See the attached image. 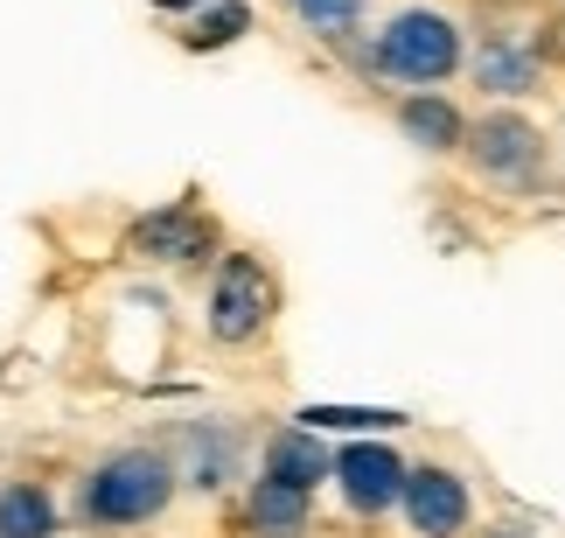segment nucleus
Wrapping results in <instances>:
<instances>
[{"label":"nucleus","mask_w":565,"mask_h":538,"mask_svg":"<svg viewBox=\"0 0 565 538\" xmlns=\"http://www.w3.org/2000/svg\"><path fill=\"white\" fill-rule=\"evenodd\" d=\"M461 161H468V176L489 182V189H531V182H545L552 140H545V126L531 113L489 105V113H475L461 126Z\"/></svg>","instance_id":"obj_3"},{"label":"nucleus","mask_w":565,"mask_h":538,"mask_svg":"<svg viewBox=\"0 0 565 538\" xmlns=\"http://www.w3.org/2000/svg\"><path fill=\"white\" fill-rule=\"evenodd\" d=\"M195 245H210V224H195L189 210H161V218L140 224V252L161 260V266H189Z\"/></svg>","instance_id":"obj_13"},{"label":"nucleus","mask_w":565,"mask_h":538,"mask_svg":"<svg viewBox=\"0 0 565 538\" xmlns=\"http://www.w3.org/2000/svg\"><path fill=\"white\" fill-rule=\"evenodd\" d=\"M377 77L405 84V92H440L447 77H461L468 63V35L461 21H454L447 8H426V0H412V8H398L377 29Z\"/></svg>","instance_id":"obj_2"},{"label":"nucleus","mask_w":565,"mask_h":538,"mask_svg":"<svg viewBox=\"0 0 565 538\" xmlns=\"http://www.w3.org/2000/svg\"><path fill=\"white\" fill-rule=\"evenodd\" d=\"M329 476L342 483V504H350L356 518H384V510H398L405 455L391 441H350L342 455H329Z\"/></svg>","instance_id":"obj_6"},{"label":"nucleus","mask_w":565,"mask_h":538,"mask_svg":"<svg viewBox=\"0 0 565 538\" xmlns=\"http://www.w3.org/2000/svg\"><path fill=\"white\" fill-rule=\"evenodd\" d=\"M258 476L287 483V489H315L329 483V447L315 441V426H273L266 434V455H258Z\"/></svg>","instance_id":"obj_10"},{"label":"nucleus","mask_w":565,"mask_h":538,"mask_svg":"<svg viewBox=\"0 0 565 538\" xmlns=\"http://www.w3.org/2000/svg\"><path fill=\"white\" fill-rule=\"evenodd\" d=\"M391 126L405 134V147H419V155L447 161V155H461L468 113H461L447 92H398V105H391Z\"/></svg>","instance_id":"obj_8"},{"label":"nucleus","mask_w":565,"mask_h":538,"mask_svg":"<svg viewBox=\"0 0 565 538\" xmlns=\"http://www.w3.org/2000/svg\"><path fill=\"white\" fill-rule=\"evenodd\" d=\"M168 462H175L182 489L216 497L224 483H237V434H231L224 420H195V426H182V434L168 441Z\"/></svg>","instance_id":"obj_7"},{"label":"nucleus","mask_w":565,"mask_h":538,"mask_svg":"<svg viewBox=\"0 0 565 538\" xmlns=\"http://www.w3.org/2000/svg\"><path fill=\"white\" fill-rule=\"evenodd\" d=\"M461 71L475 77V92H489L495 105L537 92V50H531V42H516V35H482V50H475Z\"/></svg>","instance_id":"obj_9"},{"label":"nucleus","mask_w":565,"mask_h":538,"mask_svg":"<svg viewBox=\"0 0 565 538\" xmlns=\"http://www.w3.org/2000/svg\"><path fill=\"white\" fill-rule=\"evenodd\" d=\"M245 525H252L258 538H308L315 497H308V489L273 483V476H252V489H245Z\"/></svg>","instance_id":"obj_11"},{"label":"nucleus","mask_w":565,"mask_h":538,"mask_svg":"<svg viewBox=\"0 0 565 538\" xmlns=\"http://www.w3.org/2000/svg\"><path fill=\"white\" fill-rule=\"evenodd\" d=\"M182 497V476L168 462V447L140 441V447H113L98 455L92 468L77 476V497H71V518L84 531H140L168 518V504Z\"/></svg>","instance_id":"obj_1"},{"label":"nucleus","mask_w":565,"mask_h":538,"mask_svg":"<svg viewBox=\"0 0 565 538\" xmlns=\"http://www.w3.org/2000/svg\"><path fill=\"white\" fill-rule=\"evenodd\" d=\"M398 518L412 525V538H461L475 518V497L468 483L440 462H419L405 468V489H398Z\"/></svg>","instance_id":"obj_5"},{"label":"nucleus","mask_w":565,"mask_h":538,"mask_svg":"<svg viewBox=\"0 0 565 538\" xmlns=\"http://www.w3.org/2000/svg\"><path fill=\"white\" fill-rule=\"evenodd\" d=\"M495 538H516V531H495Z\"/></svg>","instance_id":"obj_16"},{"label":"nucleus","mask_w":565,"mask_h":538,"mask_svg":"<svg viewBox=\"0 0 565 538\" xmlns=\"http://www.w3.org/2000/svg\"><path fill=\"white\" fill-rule=\"evenodd\" d=\"M279 8L294 14V29H308L321 42H350L371 14V0H279Z\"/></svg>","instance_id":"obj_14"},{"label":"nucleus","mask_w":565,"mask_h":538,"mask_svg":"<svg viewBox=\"0 0 565 538\" xmlns=\"http://www.w3.org/2000/svg\"><path fill=\"white\" fill-rule=\"evenodd\" d=\"M294 426H342V434H356V426H398V413H356V405H308V413H294Z\"/></svg>","instance_id":"obj_15"},{"label":"nucleus","mask_w":565,"mask_h":538,"mask_svg":"<svg viewBox=\"0 0 565 538\" xmlns=\"http://www.w3.org/2000/svg\"><path fill=\"white\" fill-rule=\"evenodd\" d=\"M63 504L50 497V483L35 476H8L0 483V538H56Z\"/></svg>","instance_id":"obj_12"},{"label":"nucleus","mask_w":565,"mask_h":538,"mask_svg":"<svg viewBox=\"0 0 565 538\" xmlns=\"http://www.w3.org/2000/svg\"><path fill=\"white\" fill-rule=\"evenodd\" d=\"M203 329H210L216 350H252V342L273 329V273H266V260H252V252H224V260H216Z\"/></svg>","instance_id":"obj_4"},{"label":"nucleus","mask_w":565,"mask_h":538,"mask_svg":"<svg viewBox=\"0 0 565 538\" xmlns=\"http://www.w3.org/2000/svg\"><path fill=\"white\" fill-rule=\"evenodd\" d=\"M558 8H565V0H558Z\"/></svg>","instance_id":"obj_17"}]
</instances>
